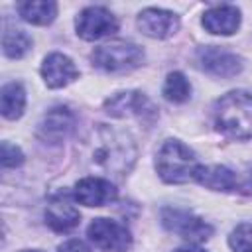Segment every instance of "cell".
<instances>
[{
	"label": "cell",
	"instance_id": "cell-1",
	"mask_svg": "<svg viewBox=\"0 0 252 252\" xmlns=\"http://www.w3.org/2000/svg\"><path fill=\"white\" fill-rule=\"evenodd\" d=\"M89 161L114 177H122L136 161V146L126 132L98 124L89 140Z\"/></svg>",
	"mask_w": 252,
	"mask_h": 252
},
{
	"label": "cell",
	"instance_id": "cell-2",
	"mask_svg": "<svg viewBox=\"0 0 252 252\" xmlns=\"http://www.w3.org/2000/svg\"><path fill=\"white\" fill-rule=\"evenodd\" d=\"M215 128L232 140L252 138V94L246 91H230L215 104Z\"/></svg>",
	"mask_w": 252,
	"mask_h": 252
},
{
	"label": "cell",
	"instance_id": "cell-3",
	"mask_svg": "<svg viewBox=\"0 0 252 252\" xmlns=\"http://www.w3.org/2000/svg\"><path fill=\"white\" fill-rule=\"evenodd\" d=\"M199 167L197 156L179 140H165L156 156V169L165 183H187Z\"/></svg>",
	"mask_w": 252,
	"mask_h": 252
},
{
	"label": "cell",
	"instance_id": "cell-4",
	"mask_svg": "<svg viewBox=\"0 0 252 252\" xmlns=\"http://www.w3.org/2000/svg\"><path fill=\"white\" fill-rule=\"evenodd\" d=\"M91 61L96 69L106 73H126L142 65L144 51L140 45L126 41V39H114L108 43L98 45L91 53Z\"/></svg>",
	"mask_w": 252,
	"mask_h": 252
},
{
	"label": "cell",
	"instance_id": "cell-5",
	"mask_svg": "<svg viewBox=\"0 0 252 252\" xmlns=\"http://www.w3.org/2000/svg\"><path fill=\"white\" fill-rule=\"evenodd\" d=\"M161 222L167 230L177 232L181 238L189 240V242H205L213 236V226L209 222H205L203 219L195 217L189 211H181V209H163L161 211Z\"/></svg>",
	"mask_w": 252,
	"mask_h": 252
},
{
	"label": "cell",
	"instance_id": "cell-6",
	"mask_svg": "<svg viewBox=\"0 0 252 252\" xmlns=\"http://www.w3.org/2000/svg\"><path fill=\"white\" fill-rule=\"evenodd\" d=\"M75 28L79 37L87 41H96L118 32V20L104 6H89L79 12L75 20Z\"/></svg>",
	"mask_w": 252,
	"mask_h": 252
},
{
	"label": "cell",
	"instance_id": "cell-7",
	"mask_svg": "<svg viewBox=\"0 0 252 252\" xmlns=\"http://www.w3.org/2000/svg\"><path fill=\"white\" fill-rule=\"evenodd\" d=\"M87 234L91 242L108 252H126L132 246V234L126 224L110 219H94L89 224Z\"/></svg>",
	"mask_w": 252,
	"mask_h": 252
},
{
	"label": "cell",
	"instance_id": "cell-8",
	"mask_svg": "<svg viewBox=\"0 0 252 252\" xmlns=\"http://www.w3.org/2000/svg\"><path fill=\"white\" fill-rule=\"evenodd\" d=\"M104 108H106V112L110 116H116V118L136 116L138 120L154 122L156 116H158L156 106L146 98L144 93H138V91L116 93L112 98H108L104 102Z\"/></svg>",
	"mask_w": 252,
	"mask_h": 252
},
{
	"label": "cell",
	"instance_id": "cell-9",
	"mask_svg": "<svg viewBox=\"0 0 252 252\" xmlns=\"http://www.w3.org/2000/svg\"><path fill=\"white\" fill-rule=\"evenodd\" d=\"M197 61H199V65L205 73H209L213 77H220V79L236 77L244 67L242 57H238L232 51L220 49L217 45L201 47L197 51Z\"/></svg>",
	"mask_w": 252,
	"mask_h": 252
},
{
	"label": "cell",
	"instance_id": "cell-10",
	"mask_svg": "<svg viewBox=\"0 0 252 252\" xmlns=\"http://www.w3.org/2000/svg\"><path fill=\"white\" fill-rule=\"evenodd\" d=\"M75 130V114L65 106L51 108L37 124V138L45 144H61Z\"/></svg>",
	"mask_w": 252,
	"mask_h": 252
},
{
	"label": "cell",
	"instance_id": "cell-11",
	"mask_svg": "<svg viewBox=\"0 0 252 252\" xmlns=\"http://www.w3.org/2000/svg\"><path fill=\"white\" fill-rule=\"evenodd\" d=\"M73 197L79 205L85 207H102L116 201L118 191L110 179L104 177H83L75 183Z\"/></svg>",
	"mask_w": 252,
	"mask_h": 252
},
{
	"label": "cell",
	"instance_id": "cell-12",
	"mask_svg": "<svg viewBox=\"0 0 252 252\" xmlns=\"http://www.w3.org/2000/svg\"><path fill=\"white\" fill-rule=\"evenodd\" d=\"M136 24L144 35L154 37V39H165L177 32L179 18L177 14L163 10V8H146L138 14Z\"/></svg>",
	"mask_w": 252,
	"mask_h": 252
},
{
	"label": "cell",
	"instance_id": "cell-13",
	"mask_svg": "<svg viewBox=\"0 0 252 252\" xmlns=\"http://www.w3.org/2000/svg\"><path fill=\"white\" fill-rule=\"evenodd\" d=\"M41 77L49 89H63L79 77L73 59L63 53H49L41 63Z\"/></svg>",
	"mask_w": 252,
	"mask_h": 252
},
{
	"label": "cell",
	"instance_id": "cell-14",
	"mask_svg": "<svg viewBox=\"0 0 252 252\" xmlns=\"http://www.w3.org/2000/svg\"><path fill=\"white\" fill-rule=\"evenodd\" d=\"M201 24L215 35H232L240 28V10L232 4L213 6L203 14Z\"/></svg>",
	"mask_w": 252,
	"mask_h": 252
},
{
	"label": "cell",
	"instance_id": "cell-15",
	"mask_svg": "<svg viewBox=\"0 0 252 252\" xmlns=\"http://www.w3.org/2000/svg\"><path fill=\"white\" fill-rule=\"evenodd\" d=\"M193 179L211 191H232L238 187L236 175L224 165H199Z\"/></svg>",
	"mask_w": 252,
	"mask_h": 252
},
{
	"label": "cell",
	"instance_id": "cell-16",
	"mask_svg": "<svg viewBox=\"0 0 252 252\" xmlns=\"http://www.w3.org/2000/svg\"><path fill=\"white\" fill-rule=\"evenodd\" d=\"M81 220L79 211L67 199H53L45 209V222L55 232H69Z\"/></svg>",
	"mask_w": 252,
	"mask_h": 252
},
{
	"label": "cell",
	"instance_id": "cell-17",
	"mask_svg": "<svg viewBox=\"0 0 252 252\" xmlns=\"http://www.w3.org/2000/svg\"><path fill=\"white\" fill-rule=\"evenodd\" d=\"M18 12L22 20L33 26H47L57 16V4L51 0H28L18 4Z\"/></svg>",
	"mask_w": 252,
	"mask_h": 252
},
{
	"label": "cell",
	"instance_id": "cell-18",
	"mask_svg": "<svg viewBox=\"0 0 252 252\" xmlns=\"http://www.w3.org/2000/svg\"><path fill=\"white\" fill-rule=\"evenodd\" d=\"M26 108V91L20 83H8L0 91V110L8 120H16L24 114Z\"/></svg>",
	"mask_w": 252,
	"mask_h": 252
},
{
	"label": "cell",
	"instance_id": "cell-19",
	"mask_svg": "<svg viewBox=\"0 0 252 252\" xmlns=\"http://www.w3.org/2000/svg\"><path fill=\"white\" fill-rule=\"evenodd\" d=\"M4 55L10 59H20L32 49V37L24 30H8L2 37Z\"/></svg>",
	"mask_w": 252,
	"mask_h": 252
},
{
	"label": "cell",
	"instance_id": "cell-20",
	"mask_svg": "<svg viewBox=\"0 0 252 252\" xmlns=\"http://www.w3.org/2000/svg\"><path fill=\"white\" fill-rule=\"evenodd\" d=\"M161 93H163L165 100L179 104V102H185L191 96V85H189V81L185 79L183 73L173 71V73H169L165 77V83H163V91Z\"/></svg>",
	"mask_w": 252,
	"mask_h": 252
},
{
	"label": "cell",
	"instance_id": "cell-21",
	"mask_svg": "<svg viewBox=\"0 0 252 252\" xmlns=\"http://www.w3.org/2000/svg\"><path fill=\"white\" fill-rule=\"evenodd\" d=\"M228 246L234 252H252V224H238L228 236Z\"/></svg>",
	"mask_w": 252,
	"mask_h": 252
},
{
	"label": "cell",
	"instance_id": "cell-22",
	"mask_svg": "<svg viewBox=\"0 0 252 252\" xmlns=\"http://www.w3.org/2000/svg\"><path fill=\"white\" fill-rule=\"evenodd\" d=\"M0 163L4 169H12V167H20L24 163V154L18 146L10 144V142H2L0 146Z\"/></svg>",
	"mask_w": 252,
	"mask_h": 252
},
{
	"label": "cell",
	"instance_id": "cell-23",
	"mask_svg": "<svg viewBox=\"0 0 252 252\" xmlns=\"http://www.w3.org/2000/svg\"><path fill=\"white\" fill-rule=\"evenodd\" d=\"M57 252H91V248H89L83 240L71 238V240H65V242L57 248Z\"/></svg>",
	"mask_w": 252,
	"mask_h": 252
},
{
	"label": "cell",
	"instance_id": "cell-24",
	"mask_svg": "<svg viewBox=\"0 0 252 252\" xmlns=\"http://www.w3.org/2000/svg\"><path fill=\"white\" fill-rule=\"evenodd\" d=\"M242 191H244L246 195H252V177H248V179H246V183L242 185Z\"/></svg>",
	"mask_w": 252,
	"mask_h": 252
},
{
	"label": "cell",
	"instance_id": "cell-25",
	"mask_svg": "<svg viewBox=\"0 0 252 252\" xmlns=\"http://www.w3.org/2000/svg\"><path fill=\"white\" fill-rule=\"evenodd\" d=\"M175 252H205V250H201L197 246H185V248H177Z\"/></svg>",
	"mask_w": 252,
	"mask_h": 252
},
{
	"label": "cell",
	"instance_id": "cell-26",
	"mask_svg": "<svg viewBox=\"0 0 252 252\" xmlns=\"http://www.w3.org/2000/svg\"><path fill=\"white\" fill-rule=\"evenodd\" d=\"M22 252H41V250H22Z\"/></svg>",
	"mask_w": 252,
	"mask_h": 252
}]
</instances>
